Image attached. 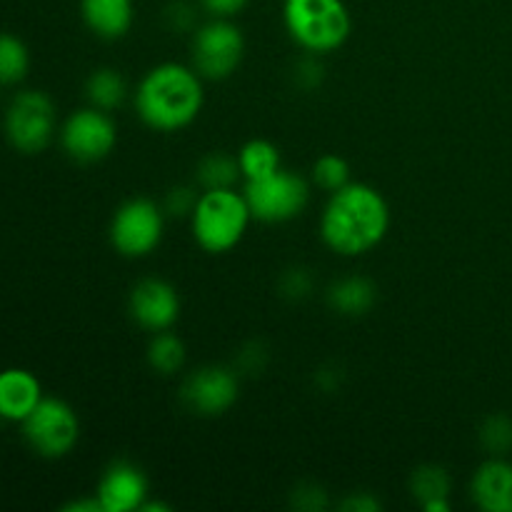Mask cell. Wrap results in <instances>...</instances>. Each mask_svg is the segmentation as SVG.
<instances>
[{
  "instance_id": "6da1fadb",
  "label": "cell",
  "mask_w": 512,
  "mask_h": 512,
  "mask_svg": "<svg viewBox=\"0 0 512 512\" xmlns=\"http://www.w3.org/2000/svg\"><path fill=\"white\" fill-rule=\"evenodd\" d=\"M390 210L383 195L365 183H348L330 193L320 215L323 243L338 255H363L385 238Z\"/></svg>"
},
{
  "instance_id": "7a4b0ae2",
  "label": "cell",
  "mask_w": 512,
  "mask_h": 512,
  "mask_svg": "<svg viewBox=\"0 0 512 512\" xmlns=\"http://www.w3.org/2000/svg\"><path fill=\"white\" fill-rule=\"evenodd\" d=\"M203 78L195 68L163 63L148 70L135 93V110L153 130L173 133L193 123L203 110Z\"/></svg>"
},
{
  "instance_id": "3957f363",
  "label": "cell",
  "mask_w": 512,
  "mask_h": 512,
  "mask_svg": "<svg viewBox=\"0 0 512 512\" xmlns=\"http://www.w3.org/2000/svg\"><path fill=\"white\" fill-rule=\"evenodd\" d=\"M283 20L290 38L315 55L338 50L350 35V13L343 0H285Z\"/></svg>"
},
{
  "instance_id": "277c9868",
  "label": "cell",
  "mask_w": 512,
  "mask_h": 512,
  "mask_svg": "<svg viewBox=\"0 0 512 512\" xmlns=\"http://www.w3.org/2000/svg\"><path fill=\"white\" fill-rule=\"evenodd\" d=\"M250 218L253 213L248 208V200L233 188L205 190L190 215L195 240L208 253L233 250L243 240Z\"/></svg>"
},
{
  "instance_id": "5b68a950",
  "label": "cell",
  "mask_w": 512,
  "mask_h": 512,
  "mask_svg": "<svg viewBox=\"0 0 512 512\" xmlns=\"http://www.w3.org/2000/svg\"><path fill=\"white\" fill-rule=\"evenodd\" d=\"M243 195L253 218L263 223H288L305 210L310 188L303 175L280 168L268 178L248 180Z\"/></svg>"
},
{
  "instance_id": "8992f818",
  "label": "cell",
  "mask_w": 512,
  "mask_h": 512,
  "mask_svg": "<svg viewBox=\"0 0 512 512\" xmlns=\"http://www.w3.org/2000/svg\"><path fill=\"white\" fill-rule=\"evenodd\" d=\"M165 213L148 198H130L110 220V243L125 258H145L163 240Z\"/></svg>"
},
{
  "instance_id": "52a82bcc",
  "label": "cell",
  "mask_w": 512,
  "mask_h": 512,
  "mask_svg": "<svg viewBox=\"0 0 512 512\" xmlns=\"http://www.w3.org/2000/svg\"><path fill=\"white\" fill-rule=\"evenodd\" d=\"M5 135L20 153L35 155L50 145L55 135V105L40 90H23L5 110Z\"/></svg>"
},
{
  "instance_id": "ba28073f",
  "label": "cell",
  "mask_w": 512,
  "mask_h": 512,
  "mask_svg": "<svg viewBox=\"0 0 512 512\" xmlns=\"http://www.w3.org/2000/svg\"><path fill=\"white\" fill-rule=\"evenodd\" d=\"M245 38L230 18H213L193 35V68L200 78L225 80L238 70Z\"/></svg>"
},
{
  "instance_id": "9c48e42d",
  "label": "cell",
  "mask_w": 512,
  "mask_h": 512,
  "mask_svg": "<svg viewBox=\"0 0 512 512\" xmlns=\"http://www.w3.org/2000/svg\"><path fill=\"white\" fill-rule=\"evenodd\" d=\"M23 438L43 458H63L75 448L80 435L78 415L65 400L43 398L23 420Z\"/></svg>"
},
{
  "instance_id": "30bf717a",
  "label": "cell",
  "mask_w": 512,
  "mask_h": 512,
  "mask_svg": "<svg viewBox=\"0 0 512 512\" xmlns=\"http://www.w3.org/2000/svg\"><path fill=\"white\" fill-rule=\"evenodd\" d=\"M118 143V128L105 110L90 108L75 110L60 128V145L75 163H98L108 158Z\"/></svg>"
},
{
  "instance_id": "8fae6325",
  "label": "cell",
  "mask_w": 512,
  "mask_h": 512,
  "mask_svg": "<svg viewBox=\"0 0 512 512\" xmlns=\"http://www.w3.org/2000/svg\"><path fill=\"white\" fill-rule=\"evenodd\" d=\"M240 395V383L235 370L223 365H205L185 378L180 388V400L190 413L200 418H215L228 413Z\"/></svg>"
},
{
  "instance_id": "7c38bea8",
  "label": "cell",
  "mask_w": 512,
  "mask_h": 512,
  "mask_svg": "<svg viewBox=\"0 0 512 512\" xmlns=\"http://www.w3.org/2000/svg\"><path fill=\"white\" fill-rule=\"evenodd\" d=\"M130 318L145 330H168L180 315V295L168 280L145 278L130 290Z\"/></svg>"
},
{
  "instance_id": "4fadbf2b",
  "label": "cell",
  "mask_w": 512,
  "mask_h": 512,
  "mask_svg": "<svg viewBox=\"0 0 512 512\" xmlns=\"http://www.w3.org/2000/svg\"><path fill=\"white\" fill-rule=\"evenodd\" d=\"M95 498L103 505V512L140 510V505L148 500V478L138 465L128 460H115L100 478Z\"/></svg>"
},
{
  "instance_id": "5bb4252c",
  "label": "cell",
  "mask_w": 512,
  "mask_h": 512,
  "mask_svg": "<svg viewBox=\"0 0 512 512\" xmlns=\"http://www.w3.org/2000/svg\"><path fill=\"white\" fill-rule=\"evenodd\" d=\"M475 505L485 512H512V465L493 458L480 465L470 483Z\"/></svg>"
},
{
  "instance_id": "9a60e30c",
  "label": "cell",
  "mask_w": 512,
  "mask_h": 512,
  "mask_svg": "<svg viewBox=\"0 0 512 512\" xmlns=\"http://www.w3.org/2000/svg\"><path fill=\"white\" fill-rule=\"evenodd\" d=\"M40 400L43 390L33 373L23 368H8L0 373V418L8 423H23Z\"/></svg>"
},
{
  "instance_id": "2e32d148",
  "label": "cell",
  "mask_w": 512,
  "mask_h": 512,
  "mask_svg": "<svg viewBox=\"0 0 512 512\" xmlns=\"http://www.w3.org/2000/svg\"><path fill=\"white\" fill-rule=\"evenodd\" d=\"M85 25L103 40H118L133 25V0H80Z\"/></svg>"
},
{
  "instance_id": "e0dca14e",
  "label": "cell",
  "mask_w": 512,
  "mask_h": 512,
  "mask_svg": "<svg viewBox=\"0 0 512 512\" xmlns=\"http://www.w3.org/2000/svg\"><path fill=\"white\" fill-rule=\"evenodd\" d=\"M378 300V288L370 278L363 275H350V278L335 280L328 288V305L340 315L358 318L365 315Z\"/></svg>"
},
{
  "instance_id": "ac0fdd59",
  "label": "cell",
  "mask_w": 512,
  "mask_h": 512,
  "mask_svg": "<svg viewBox=\"0 0 512 512\" xmlns=\"http://www.w3.org/2000/svg\"><path fill=\"white\" fill-rule=\"evenodd\" d=\"M85 93H88L90 105L108 113V110L118 108L123 103L125 95H128V83L120 75V70L98 68L90 73L88 83H85Z\"/></svg>"
},
{
  "instance_id": "d6986e66",
  "label": "cell",
  "mask_w": 512,
  "mask_h": 512,
  "mask_svg": "<svg viewBox=\"0 0 512 512\" xmlns=\"http://www.w3.org/2000/svg\"><path fill=\"white\" fill-rule=\"evenodd\" d=\"M240 173L245 180H260L280 170V150L270 140H250L238 153Z\"/></svg>"
},
{
  "instance_id": "ffe728a7",
  "label": "cell",
  "mask_w": 512,
  "mask_h": 512,
  "mask_svg": "<svg viewBox=\"0 0 512 512\" xmlns=\"http://www.w3.org/2000/svg\"><path fill=\"white\" fill-rule=\"evenodd\" d=\"M240 163L238 158L228 153H210L205 155L198 163V170H195V178L203 185L205 190H223L233 188L240 178Z\"/></svg>"
},
{
  "instance_id": "44dd1931",
  "label": "cell",
  "mask_w": 512,
  "mask_h": 512,
  "mask_svg": "<svg viewBox=\"0 0 512 512\" xmlns=\"http://www.w3.org/2000/svg\"><path fill=\"white\" fill-rule=\"evenodd\" d=\"M148 363L155 373L173 375L185 363V345L178 335L168 330H158L148 345Z\"/></svg>"
},
{
  "instance_id": "7402d4cb",
  "label": "cell",
  "mask_w": 512,
  "mask_h": 512,
  "mask_svg": "<svg viewBox=\"0 0 512 512\" xmlns=\"http://www.w3.org/2000/svg\"><path fill=\"white\" fill-rule=\"evenodd\" d=\"M30 53L13 33H0V85H15L28 75Z\"/></svg>"
},
{
  "instance_id": "603a6c76",
  "label": "cell",
  "mask_w": 512,
  "mask_h": 512,
  "mask_svg": "<svg viewBox=\"0 0 512 512\" xmlns=\"http://www.w3.org/2000/svg\"><path fill=\"white\" fill-rule=\"evenodd\" d=\"M410 493L415 495L420 505L430 500H448L450 495V475L440 465H420L410 475Z\"/></svg>"
},
{
  "instance_id": "cb8c5ba5",
  "label": "cell",
  "mask_w": 512,
  "mask_h": 512,
  "mask_svg": "<svg viewBox=\"0 0 512 512\" xmlns=\"http://www.w3.org/2000/svg\"><path fill=\"white\" fill-rule=\"evenodd\" d=\"M480 443L488 450L490 455L500 458V455H508L512 450V418L503 413H495L490 418L483 420L480 425Z\"/></svg>"
},
{
  "instance_id": "d4e9b609",
  "label": "cell",
  "mask_w": 512,
  "mask_h": 512,
  "mask_svg": "<svg viewBox=\"0 0 512 512\" xmlns=\"http://www.w3.org/2000/svg\"><path fill=\"white\" fill-rule=\"evenodd\" d=\"M313 180L318 183V188L335 193V190L345 188L350 183V165L348 160L340 158V155L328 153L320 155L313 165Z\"/></svg>"
},
{
  "instance_id": "484cf974",
  "label": "cell",
  "mask_w": 512,
  "mask_h": 512,
  "mask_svg": "<svg viewBox=\"0 0 512 512\" xmlns=\"http://www.w3.org/2000/svg\"><path fill=\"white\" fill-rule=\"evenodd\" d=\"M313 285H315L313 273H310L308 268H300V265H295V268L285 270V273L280 275L278 288H280V293H283V298L303 300L313 293Z\"/></svg>"
},
{
  "instance_id": "4316f807",
  "label": "cell",
  "mask_w": 512,
  "mask_h": 512,
  "mask_svg": "<svg viewBox=\"0 0 512 512\" xmlns=\"http://www.w3.org/2000/svg\"><path fill=\"white\" fill-rule=\"evenodd\" d=\"M198 198L200 195L195 193V188H190V185H175V188L168 190V195H165V213L168 215H178V218H183V215H193L195 205H198Z\"/></svg>"
},
{
  "instance_id": "83f0119b",
  "label": "cell",
  "mask_w": 512,
  "mask_h": 512,
  "mask_svg": "<svg viewBox=\"0 0 512 512\" xmlns=\"http://www.w3.org/2000/svg\"><path fill=\"white\" fill-rule=\"evenodd\" d=\"M293 508L305 510V512H318L328 508V493H325L320 485L315 483H303L293 490Z\"/></svg>"
},
{
  "instance_id": "f1b7e54d",
  "label": "cell",
  "mask_w": 512,
  "mask_h": 512,
  "mask_svg": "<svg viewBox=\"0 0 512 512\" xmlns=\"http://www.w3.org/2000/svg\"><path fill=\"white\" fill-rule=\"evenodd\" d=\"M165 20L173 30H193L195 28V8L185 0H175V3L168 5L165 10Z\"/></svg>"
},
{
  "instance_id": "f546056e",
  "label": "cell",
  "mask_w": 512,
  "mask_h": 512,
  "mask_svg": "<svg viewBox=\"0 0 512 512\" xmlns=\"http://www.w3.org/2000/svg\"><path fill=\"white\" fill-rule=\"evenodd\" d=\"M295 73H298V85H303V88H315V85H320V80H323V65L315 58V53H310L308 58L300 60Z\"/></svg>"
},
{
  "instance_id": "4dcf8cb0",
  "label": "cell",
  "mask_w": 512,
  "mask_h": 512,
  "mask_svg": "<svg viewBox=\"0 0 512 512\" xmlns=\"http://www.w3.org/2000/svg\"><path fill=\"white\" fill-rule=\"evenodd\" d=\"M265 360H268V353H265L263 345L250 343L238 355V368L245 370V373H258V370H263Z\"/></svg>"
},
{
  "instance_id": "1f68e13d",
  "label": "cell",
  "mask_w": 512,
  "mask_h": 512,
  "mask_svg": "<svg viewBox=\"0 0 512 512\" xmlns=\"http://www.w3.org/2000/svg\"><path fill=\"white\" fill-rule=\"evenodd\" d=\"M200 5L213 18H233V15H238L248 5V0H200Z\"/></svg>"
},
{
  "instance_id": "d6a6232c",
  "label": "cell",
  "mask_w": 512,
  "mask_h": 512,
  "mask_svg": "<svg viewBox=\"0 0 512 512\" xmlns=\"http://www.w3.org/2000/svg\"><path fill=\"white\" fill-rule=\"evenodd\" d=\"M380 508H383L380 500L370 493H355L340 503V510L345 512H378Z\"/></svg>"
},
{
  "instance_id": "836d02e7",
  "label": "cell",
  "mask_w": 512,
  "mask_h": 512,
  "mask_svg": "<svg viewBox=\"0 0 512 512\" xmlns=\"http://www.w3.org/2000/svg\"><path fill=\"white\" fill-rule=\"evenodd\" d=\"M63 510L65 512H103V505H100L98 498H90V500H75V503H68Z\"/></svg>"
},
{
  "instance_id": "e575fe53",
  "label": "cell",
  "mask_w": 512,
  "mask_h": 512,
  "mask_svg": "<svg viewBox=\"0 0 512 512\" xmlns=\"http://www.w3.org/2000/svg\"><path fill=\"white\" fill-rule=\"evenodd\" d=\"M425 512H448L450 505L448 500H430V503L423 505Z\"/></svg>"
}]
</instances>
